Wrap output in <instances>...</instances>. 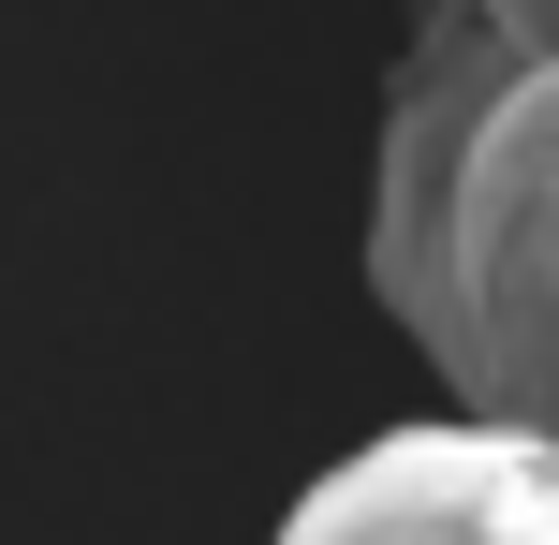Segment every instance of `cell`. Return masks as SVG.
<instances>
[{
  "instance_id": "cell-3",
  "label": "cell",
  "mask_w": 559,
  "mask_h": 545,
  "mask_svg": "<svg viewBox=\"0 0 559 545\" xmlns=\"http://www.w3.org/2000/svg\"><path fill=\"white\" fill-rule=\"evenodd\" d=\"M486 29H501V45H559V0H472Z\"/></svg>"
},
{
  "instance_id": "cell-2",
  "label": "cell",
  "mask_w": 559,
  "mask_h": 545,
  "mask_svg": "<svg viewBox=\"0 0 559 545\" xmlns=\"http://www.w3.org/2000/svg\"><path fill=\"white\" fill-rule=\"evenodd\" d=\"M531 458L545 428L515 413H427V428H383L295 501V545H515L531 517Z\"/></svg>"
},
{
  "instance_id": "cell-4",
  "label": "cell",
  "mask_w": 559,
  "mask_h": 545,
  "mask_svg": "<svg viewBox=\"0 0 559 545\" xmlns=\"http://www.w3.org/2000/svg\"><path fill=\"white\" fill-rule=\"evenodd\" d=\"M515 545H559V442L531 458V517H515Z\"/></svg>"
},
{
  "instance_id": "cell-1",
  "label": "cell",
  "mask_w": 559,
  "mask_h": 545,
  "mask_svg": "<svg viewBox=\"0 0 559 545\" xmlns=\"http://www.w3.org/2000/svg\"><path fill=\"white\" fill-rule=\"evenodd\" d=\"M397 340L442 369V399L559 442V45H515L472 88L456 163L427 192V281Z\"/></svg>"
}]
</instances>
